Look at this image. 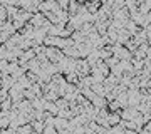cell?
I'll return each instance as SVG.
<instances>
[{"label": "cell", "mask_w": 151, "mask_h": 134, "mask_svg": "<svg viewBox=\"0 0 151 134\" xmlns=\"http://www.w3.org/2000/svg\"><path fill=\"white\" fill-rule=\"evenodd\" d=\"M12 106H14V102L10 101V97H7L5 101L0 102V111H4V113H9V111H12Z\"/></svg>", "instance_id": "24"}, {"label": "cell", "mask_w": 151, "mask_h": 134, "mask_svg": "<svg viewBox=\"0 0 151 134\" xmlns=\"http://www.w3.org/2000/svg\"><path fill=\"white\" fill-rule=\"evenodd\" d=\"M104 64H106V67H108V69H111V67H114V65H118V57H114V55H111V57H109V59H106V60H103Z\"/></svg>", "instance_id": "28"}, {"label": "cell", "mask_w": 151, "mask_h": 134, "mask_svg": "<svg viewBox=\"0 0 151 134\" xmlns=\"http://www.w3.org/2000/svg\"><path fill=\"white\" fill-rule=\"evenodd\" d=\"M124 29L128 30V34H129L131 37H134L136 34H138V30H139V27L136 25L133 20H128V22H126V24H124Z\"/></svg>", "instance_id": "15"}, {"label": "cell", "mask_w": 151, "mask_h": 134, "mask_svg": "<svg viewBox=\"0 0 151 134\" xmlns=\"http://www.w3.org/2000/svg\"><path fill=\"white\" fill-rule=\"evenodd\" d=\"M52 126L55 128V131H57V133H62L64 129H67V126H69V121H67V119H60V118H57V116H55L54 124H52Z\"/></svg>", "instance_id": "10"}, {"label": "cell", "mask_w": 151, "mask_h": 134, "mask_svg": "<svg viewBox=\"0 0 151 134\" xmlns=\"http://www.w3.org/2000/svg\"><path fill=\"white\" fill-rule=\"evenodd\" d=\"M45 57H47L49 62H52V64H59L60 60L64 59V54H62V50H59V49L55 47H45Z\"/></svg>", "instance_id": "1"}, {"label": "cell", "mask_w": 151, "mask_h": 134, "mask_svg": "<svg viewBox=\"0 0 151 134\" xmlns=\"http://www.w3.org/2000/svg\"><path fill=\"white\" fill-rule=\"evenodd\" d=\"M106 121H108L109 128H113V126H118V124L121 123V116H119V113H109Z\"/></svg>", "instance_id": "11"}, {"label": "cell", "mask_w": 151, "mask_h": 134, "mask_svg": "<svg viewBox=\"0 0 151 134\" xmlns=\"http://www.w3.org/2000/svg\"><path fill=\"white\" fill-rule=\"evenodd\" d=\"M29 24H30L34 29H42V27H47V25H49V22L45 20L44 14H39V12H37V14H34Z\"/></svg>", "instance_id": "6"}, {"label": "cell", "mask_w": 151, "mask_h": 134, "mask_svg": "<svg viewBox=\"0 0 151 134\" xmlns=\"http://www.w3.org/2000/svg\"><path fill=\"white\" fill-rule=\"evenodd\" d=\"M17 134H30L32 133V126L30 124H22V126H19V128L15 129Z\"/></svg>", "instance_id": "25"}, {"label": "cell", "mask_w": 151, "mask_h": 134, "mask_svg": "<svg viewBox=\"0 0 151 134\" xmlns=\"http://www.w3.org/2000/svg\"><path fill=\"white\" fill-rule=\"evenodd\" d=\"M54 104L57 106V109H59V111H64V109H69V102L65 101L64 97H59V99H57V101H55Z\"/></svg>", "instance_id": "26"}, {"label": "cell", "mask_w": 151, "mask_h": 134, "mask_svg": "<svg viewBox=\"0 0 151 134\" xmlns=\"http://www.w3.org/2000/svg\"><path fill=\"white\" fill-rule=\"evenodd\" d=\"M30 124V126H32V131L35 134H42V131H44V128H45V126H44V123L42 121H35V119H34L32 123H29Z\"/></svg>", "instance_id": "18"}, {"label": "cell", "mask_w": 151, "mask_h": 134, "mask_svg": "<svg viewBox=\"0 0 151 134\" xmlns=\"http://www.w3.org/2000/svg\"><path fill=\"white\" fill-rule=\"evenodd\" d=\"M123 134H138V133H136V131H124Z\"/></svg>", "instance_id": "32"}, {"label": "cell", "mask_w": 151, "mask_h": 134, "mask_svg": "<svg viewBox=\"0 0 151 134\" xmlns=\"http://www.w3.org/2000/svg\"><path fill=\"white\" fill-rule=\"evenodd\" d=\"M86 62H87V65H89L91 69L99 62V54H97V50H91V54L86 57Z\"/></svg>", "instance_id": "12"}, {"label": "cell", "mask_w": 151, "mask_h": 134, "mask_svg": "<svg viewBox=\"0 0 151 134\" xmlns=\"http://www.w3.org/2000/svg\"><path fill=\"white\" fill-rule=\"evenodd\" d=\"M27 70H30V72H34V74H39L40 72V64H39L37 59H32L27 62Z\"/></svg>", "instance_id": "17"}, {"label": "cell", "mask_w": 151, "mask_h": 134, "mask_svg": "<svg viewBox=\"0 0 151 134\" xmlns=\"http://www.w3.org/2000/svg\"><path fill=\"white\" fill-rule=\"evenodd\" d=\"M64 79L67 84H74V86H77V82H79V75L76 74V72H69V74L64 75Z\"/></svg>", "instance_id": "20"}, {"label": "cell", "mask_w": 151, "mask_h": 134, "mask_svg": "<svg viewBox=\"0 0 151 134\" xmlns=\"http://www.w3.org/2000/svg\"><path fill=\"white\" fill-rule=\"evenodd\" d=\"M70 40L76 44V45H79V44H84L86 42V37H84V34L81 30H74L72 35H70Z\"/></svg>", "instance_id": "13"}, {"label": "cell", "mask_w": 151, "mask_h": 134, "mask_svg": "<svg viewBox=\"0 0 151 134\" xmlns=\"http://www.w3.org/2000/svg\"><path fill=\"white\" fill-rule=\"evenodd\" d=\"M91 106L96 107V109H104V107H108V102L103 96H94L91 99Z\"/></svg>", "instance_id": "9"}, {"label": "cell", "mask_w": 151, "mask_h": 134, "mask_svg": "<svg viewBox=\"0 0 151 134\" xmlns=\"http://www.w3.org/2000/svg\"><path fill=\"white\" fill-rule=\"evenodd\" d=\"M42 134H59V133L55 131L54 126H45V128H44V131H42Z\"/></svg>", "instance_id": "31"}, {"label": "cell", "mask_w": 151, "mask_h": 134, "mask_svg": "<svg viewBox=\"0 0 151 134\" xmlns=\"http://www.w3.org/2000/svg\"><path fill=\"white\" fill-rule=\"evenodd\" d=\"M7 55H9V50L4 44H0V60H7Z\"/></svg>", "instance_id": "29"}, {"label": "cell", "mask_w": 151, "mask_h": 134, "mask_svg": "<svg viewBox=\"0 0 151 134\" xmlns=\"http://www.w3.org/2000/svg\"><path fill=\"white\" fill-rule=\"evenodd\" d=\"M29 91L32 92L35 97H42V89H40V84H32L29 87Z\"/></svg>", "instance_id": "27"}, {"label": "cell", "mask_w": 151, "mask_h": 134, "mask_svg": "<svg viewBox=\"0 0 151 134\" xmlns=\"http://www.w3.org/2000/svg\"><path fill=\"white\" fill-rule=\"evenodd\" d=\"M148 55H151L150 44H141V45H138V49H136L134 54H133V57H136V59H145Z\"/></svg>", "instance_id": "7"}, {"label": "cell", "mask_w": 151, "mask_h": 134, "mask_svg": "<svg viewBox=\"0 0 151 134\" xmlns=\"http://www.w3.org/2000/svg\"><path fill=\"white\" fill-rule=\"evenodd\" d=\"M113 55L114 57H118V60H128L129 62L133 59V54L128 52L123 45H119V44H113Z\"/></svg>", "instance_id": "2"}, {"label": "cell", "mask_w": 151, "mask_h": 134, "mask_svg": "<svg viewBox=\"0 0 151 134\" xmlns=\"http://www.w3.org/2000/svg\"><path fill=\"white\" fill-rule=\"evenodd\" d=\"M77 9H79V2L69 0V7H67V14H69V17L76 15V14H77Z\"/></svg>", "instance_id": "23"}, {"label": "cell", "mask_w": 151, "mask_h": 134, "mask_svg": "<svg viewBox=\"0 0 151 134\" xmlns=\"http://www.w3.org/2000/svg\"><path fill=\"white\" fill-rule=\"evenodd\" d=\"M126 94H128V107H136L143 99L138 89H128Z\"/></svg>", "instance_id": "4"}, {"label": "cell", "mask_w": 151, "mask_h": 134, "mask_svg": "<svg viewBox=\"0 0 151 134\" xmlns=\"http://www.w3.org/2000/svg\"><path fill=\"white\" fill-rule=\"evenodd\" d=\"M44 111L49 114H52V116H57V113H59L57 106H55L54 102H49V101H44Z\"/></svg>", "instance_id": "16"}, {"label": "cell", "mask_w": 151, "mask_h": 134, "mask_svg": "<svg viewBox=\"0 0 151 134\" xmlns=\"http://www.w3.org/2000/svg\"><path fill=\"white\" fill-rule=\"evenodd\" d=\"M136 4H138V14L141 15H146V14H150V7H151V2L150 0H136Z\"/></svg>", "instance_id": "8"}, {"label": "cell", "mask_w": 151, "mask_h": 134, "mask_svg": "<svg viewBox=\"0 0 151 134\" xmlns=\"http://www.w3.org/2000/svg\"><path fill=\"white\" fill-rule=\"evenodd\" d=\"M106 109H108L109 113H119V111H121L123 107H121V104H119V102L116 101V99H114V101L108 102V107H106Z\"/></svg>", "instance_id": "22"}, {"label": "cell", "mask_w": 151, "mask_h": 134, "mask_svg": "<svg viewBox=\"0 0 151 134\" xmlns=\"http://www.w3.org/2000/svg\"><path fill=\"white\" fill-rule=\"evenodd\" d=\"M119 116H121V121H133L139 116V113L136 111V107H124L119 111Z\"/></svg>", "instance_id": "5"}, {"label": "cell", "mask_w": 151, "mask_h": 134, "mask_svg": "<svg viewBox=\"0 0 151 134\" xmlns=\"http://www.w3.org/2000/svg\"><path fill=\"white\" fill-rule=\"evenodd\" d=\"M79 30H81V32L84 34V37H86V39L89 37L91 34L96 32V30H94V25H92V24H82V27L79 29Z\"/></svg>", "instance_id": "19"}, {"label": "cell", "mask_w": 151, "mask_h": 134, "mask_svg": "<svg viewBox=\"0 0 151 134\" xmlns=\"http://www.w3.org/2000/svg\"><path fill=\"white\" fill-rule=\"evenodd\" d=\"M131 35L128 34V30L126 29H121V30H118V39H116V44H119V45H123L126 40H129Z\"/></svg>", "instance_id": "14"}, {"label": "cell", "mask_w": 151, "mask_h": 134, "mask_svg": "<svg viewBox=\"0 0 151 134\" xmlns=\"http://www.w3.org/2000/svg\"><path fill=\"white\" fill-rule=\"evenodd\" d=\"M76 74L79 75V79H81V77L91 75V67L87 65L86 59H77L76 60Z\"/></svg>", "instance_id": "3"}, {"label": "cell", "mask_w": 151, "mask_h": 134, "mask_svg": "<svg viewBox=\"0 0 151 134\" xmlns=\"http://www.w3.org/2000/svg\"><path fill=\"white\" fill-rule=\"evenodd\" d=\"M91 91L94 92L96 96H103V97H104V94H106V92H104V84H97V82H94L91 86Z\"/></svg>", "instance_id": "21"}, {"label": "cell", "mask_w": 151, "mask_h": 134, "mask_svg": "<svg viewBox=\"0 0 151 134\" xmlns=\"http://www.w3.org/2000/svg\"><path fill=\"white\" fill-rule=\"evenodd\" d=\"M7 22V12H5V7H2L0 4V24H5Z\"/></svg>", "instance_id": "30"}]
</instances>
